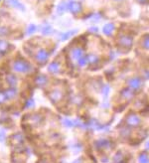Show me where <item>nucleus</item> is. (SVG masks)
Here are the masks:
<instances>
[{
	"label": "nucleus",
	"mask_w": 149,
	"mask_h": 163,
	"mask_svg": "<svg viewBox=\"0 0 149 163\" xmlns=\"http://www.w3.org/2000/svg\"><path fill=\"white\" fill-rule=\"evenodd\" d=\"M13 70L18 73H29L31 71V66L24 60H16L13 64Z\"/></svg>",
	"instance_id": "obj_1"
},
{
	"label": "nucleus",
	"mask_w": 149,
	"mask_h": 163,
	"mask_svg": "<svg viewBox=\"0 0 149 163\" xmlns=\"http://www.w3.org/2000/svg\"><path fill=\"white\" fill-rule=\"evenodd\" d=\"M83 5L82 3L79 1H69L67 3V10H69L71 13L73 14H77L82 11Z\"/></svg>",
	"instance_id": "obj_2"
},
{
	"label": "nucleus",
	"mask_w": 149,
	"mask_h": 163,
	"mask_svg": "<svg viewBox=\"0 0 149 163\" xmlns=\"http://www.w3.org/2000/svg\"><path fill=\"white\" fill-rule=\"evenodd\" d=\"M128 87L132 90H139L142 87V80L138 77H133L127 81Z\"/></svg>",
	"instance_id": "obj_3"
},
{
	"label": "nucleus",
	"mask_w": 149,
	"mask_h": 163,
	"mask_svg": "<svg viewBox=\"0 0 149 163\" xmlns=\"http://www.w3.org/2000/svg\"><path fill=\"white\" fill-rule=\"evenodd\" d=\"M126 123L130 126H138L141 123V120L137 114H129L126 117Z\"/></svg>",
	"instance_id": "obj_4"
},
{
	"label": "nucleus",
	"mask_w": 149,
	"mask_h": 163,
	"mask_svg": "<svg viewBox=\"0 0 149 163\" xmlns=\"http://www.w3.org/2000/svg\"><path fill=\"white\" fill-rule=\"evenodd\" d=\"M49 56H50V54H49L47 51H46V50L41 49V50H39V51L37 52V54H36V60H37V62L39 63V64H42L43 65V64H45V63L48 61Z\"/></svg>",
	"instance_id": "obj_5"
},
{
	"label": "nucleus",
	"mask_w": 149,
	"mask_h": 163,
	"mask_svg": "<svg viewBox=\"0 0 149 163\" xmlns=\"http://www.w3.org/2000/svg\"><path fill=\"white\" fill-rule=\"evenodd\" d=\"M63 92L59 89H56L54 90H52L51 93H49V99H51L53 102H60L62 99H63Z\"/></svg>",
	"instance_id": "obj_6"
},
{
	"label": "nucleus",
	"mask_w": 149,
	"mask_h": 163,
	"mask_svg": "<svg viewBox=\"0 0 149 163\" xmlns=\"http://www.w3.org/2000/svg\"><path fill=\"white\" fill-rule=\"evenodd\" d=\"M118 43L120 46L125 47V48H130L132 46L133 40L130 36L128 35H121L118 39Z\"/></svg>",
	"instance_id": "obj_7"
},
{
	"label": "nucleus",
	"mask_w": 149,
	"mask_h": 163,
	"mask_svg": "<svg viewBox=\"0 0 149 163\" xmlns=\"http://www.w3.org/2000/svg\"><path fill=\"white\" fill-rule=\"evenodd\" d=\"M95 145H97L98 148L110 149L111 147V143L110 140H107V139H98L95 141Z\"/></svg>",
	"instance_id": "obj_8"
},
{
	"label": "nucleus",
	"mask_w": 149,
	"mask_h": 163,
	"mask_svg": "<svg viewBox=\"0 0 149 163\" xmlns=\"http://www.w3.org/2000/svg\"><path fill=\"white\" fill-rule=\"evenodd\" d=\"M48 70H49L50 73H53V74H58V73H60V70H61V65H60V63L57 62V61L52 62L51 64L49 65Z\"/></svg>",
	"instance_id": "obj_9"
},
{
	"label": "nucleus",
	"mask_w": 149,
	"mask_h": 163,
	"mask_svg": "<svg viewBox=\"0 0 149 163\" xmlns=\"http://www.w3.org/2000/svg\"><path fill=\"white\" fill-rule=\"evenodd\" d=\"M83 56V50L82 48H74L71 51V57H72L73 60H79Z\"/></svg>",
	"instance_id": "obj_10"
},
{
	"label": "nucleus",
	"mask_w": 149,
	"mask_h": 163,
	"mask_svg": "<svg viewBox=\"0 0 149 163\" xmlns=\"http://www.w3.org/2000/svg\"><path fill=\"white\" fill-rule=\"evenodd\" d=\"M6 2H7V4L12 6V7L17 8V9H20L21 11H24L25 10L24 5L22 4V3H20L19 1H18V0H7Z\"/></svg>",
	"instance_id": "obj_11"
},
{
	"label": "nucleus",
	"mask_w": 149,
	"mask_h": 163,
	"mask_svg": "<svg viewBox=\"0 0 149 163\" xmlns=\"http://www.w3.org/2000/svg\"><path fill=\"white\" fill-rule=\"evenodd\" d=\"M115 29V26H114V24L112 23H107L105 24L104 26V33L107 36H110L112 32Z\"/></svg>",
	"instance_id": "obj_12"
},
{
	"label": "nucleus",
	"mask_w": 149,
	"mask_h": 163,
	"mask_svg": "<svg viewBox=\"0 0 149 163\" xmlns=\"http://www.w3.org/2000/svg\"><path fill=\"white\" fill-rule=\"evenodd\" d=\"M47 82H48L47 77L44 76V75H40V76L37 77V78H36V80H35L36 84H37V86H39V87L45 86V84H47Z\"/></svg>",
	"instance_id": "obj_13"
},
{
	"label": "nucleus",
	"mask_w": 149,
	"mask_h": 163,
	"mask_svg": "<svg viewBox=\"0 0 149 163\" xmlns=\"http://www.w3.org/2000/svg\"><path fill=\"white\" fill-rule=\"evenodd\" d=\"M86 61H88V64L89 65H92V66H94V65H97L98 61H99V59L97 55H95V54H89L86 56Z\"/></svg>",
	"instance_id": "obj_14"
},
{
	"label": "nucleus",
	"mask_w": 149,
	"mask_h": 163,
	"mask_svg": "<svg viewBox=\"0 0 149 163\" xmlns=\"http://www.w3.org/2000/svg\"><path fill=\"white\" fill-rule=\"evenodd\" d=\"M4 93H5V96H6V98H7V99H12L17 96V90L13 89V87H12V89L6 90Z\"/></svg>",
	"instance_id": "obj_15"
},
{
	"label": "nucleus",
	"mask_w": 149,
	"mask_h": 163,
	"mask_svg": "<svg viewBox=\"0 0 149 163\" xmlns=\"http://www.w3.org/2000/svg\"><path fill=\"white\" fill-rule=\"evenodd\" d=\"M77 29L68 31V32L64 33V34H62V36H61V40H62V41H66V40H68V39H70L71 37L74 36V34H77Z\"/></svg>",
	"instance_id": "obj_16"
},
{
	"label": "nucleus",
	"mask_w": 149,
	"mask_h": 163,
	"mask_svg": "<svg viewBox=\"0 0 149 163\" xmlns=\"http://www.w3.org/2000/svg\"><path fill=\"white\" fill-rule=\"evenodd\" d=\"M6 81H7V84L11 87H15L17 84V78L14 76V75H7L6 77Z\"/></svg>",
	"instance_id": "obj_17"
},
{
	"label": "nucleus",
	"mask_w": 149,
	"mask_h": 163,
	"mask_svg": "<svg viewBox=\"0 0 149 163\" xmlns=\"http://www.w3.org/2000/svg\"><path fill=\"white\" fill-rule=\"evenodd\" d=\"M121 96H122V98H124L125 99H131L133 98V96H134V93H133L132 90H130L129 89H125L121 92Z\"/></svg>",
	"instance_id": "obj_18"
},
{
	"label": "nucleus",
	"mask_w": 149,
	"mask_h": 163,
	"mask_svg": "<svg viewBox=\"0 0 149 163\" xmlns=\"http://www.w3.org/2000/svg\"><path fill=\"white\" fill-rule=\"evenodd\" d=\"M66 10H67V3L65 2V1L61 2L60 4L58 5V7H57V13L59 15H63Z\"/></svg>",
	"instance_id": "obj_19"
},
{
	"label": "nucleus",
	"mask_w": 149,
	"mask_h": 163,
	"mask_svg": "<svg viewBox=\"0 0 149 163\" xmlns=\"http://www.w3.org/2000/svg\"><path fill=\"white\" fill-rule=\"evenodd\" d=\"M9 44L6 42V41H3V40H0V53L1 54H4L8 51L9 49Z\"/></svg>",
	"instance_id": "obj_20"
},
{
	"label": "nucleus",
	"mask_w": 149,
	"mask_h": 163,
	"mask_svg": "<svg viewBox=\"0 0 149 163\" xmlns=\"http://www.w3.org/2000/svg\"><path fill=\"white\" fill-rule=\"evenodd\" d=\"M11 139H12V142H13L14 144H19V143L23 142V136L19 133L14 134V135L11 137Z\"/></svg>",
	"instance_id": "obj_21"
},
{
	"label": "nucleus",
	"mask_w": 149,
	"mask_h": 163,
	"mask_svg": "<svg viewBox=\"0 0 149 163\" xmlns=\"http://www.w3.org/2000/svg\"><path fill=\"white\" fill-rule=\"evenodd\" d=\"M30 120H31V121H32V123L39 124L42 120V117L38 114H32V117H30Z\"/></svg>",
	"instance_id": "obj_22"
},
{
	"label": "nucleus",
	"mask_w": 149,
	"mask_h": 163,
	"mask_svg": "<svg viewBox=\"0 0 149 163\" xmlns=\"http://www.w3.org/2000/svg\"><path fill=\"white\" fill-rule=\"evenodd\" d=\"M54 31H53V28L50 26V25H46V26L43 27L42 29V34L43 35H50V34H52Z\"/></svg>",
	"instance_id": "obj_23"
},
{
	"label": "nucleus",
	"mask_w": 149,
	"mask_h": 163,
	"mask_svg": "<svg viewBox=\"0 0 149 163\" xmlns=\"http://www.w3.org/2000/svg\"><path fill=\"white\" fill-rule=\"evenodd\" d=\"M113 161L114 162H121V161H123V155H122L121 151H118L115 155H114Z\"/></svg>",
	"instance_id": "obj_24"
},
{
	"label": "nucleus",
	"mask_w": 149,
	"mask_h": 163,
	"mask_svg": "<svg viewBox=\"0 0 149 163\" xmlns=\"http://www.w3.org/2000/svg\"><path fill=\"white\" fill-rule=\"evenodd\" d=\"M86 64H88V61H86V56L83 55V57H80L79 59V66H80V67H85Z\"/></svg>",
	"instance_id": "obj_25"
},
{
	"label": "nucleus",
	"mask_w": 149,
	"mask_h": 163,
	"mask_svg": "<svg viewBox=\"0 0 149 163\" xmlns=\"http://www.w3.org/2000/svg\"><path fill=\"white\" fill-rule=\"evenodd\" d=\"M139 162H142V163H145V162H148V155L145 154V153H141L140 155H139V158H138Z\"/></svg>",
	"instance_id": "obj_26"
},
{
	"label": "nucleus",
	"mask_w": 149,
	"mask_h": 163,
	"mask_svg": "<svg viewBox=\"0 0 149 163\" xmlns=\"http://www.w3.org/2000/svg\"><path fill=\"white\" fill-rule=\"evenodd\" d=\"M36 31V26L33 24H31L29 27H28V30H27V34L28 35H31V34H33L34 32Z\"/></svg>",
	"instance_id": "obj_27"
},
{
	"label": "nucleus",
	"mask_w": 149,
	"mask_h": 163,
	"mask_svg": "<svg viewBox=\"0 0 149 163\" xmlns=\"http://www.w3.org/2000/svg\"><path fill=\"white\" fill-rule=\"evenodd\" d=\"M9 30L5 27H0V36H7Z\"/></svg>",
	"instance_id": "obj_28"
},
{
	"label": "nucleus",
	"mask_w": 149,
	"mask_h": 163,
	"mask_svg": "<svg viewBox=\"0 0 149 163\" xmlns=\"http://www.w3.org/2000/svg\"><path fill=\"white\" fill-rule=\"evenodd\" d=\"M6 101H8V99H7V98H6L5 93L0 92V105H1V103H4Z\"/></svg>",
	"instance_id": "obj_29"
},
{
	"label": "nucleus",
	"mask_w": 149,
	"mask_h": 163,
	"mask_svg": "<svg viewBox=\"0 0 149 163\" xmlns=\"http://www.w3.org/2000/svg\"><path fill=\"white\" fill-rule=\"evenodd\" d=\"M101 15L99 14H94L92 15V23H95V22H98V21H99L101 20Z\"/></svg>",
	"instance_id": "obj_30"
},
{
	"label": "nucleus",
	"mask_w": 149,
	"mask_h": 163,
	"mask_svg": "<svg viewBox=\"0 0 149 163\" xmlns=\"http://www.w3.org/2000/svg\"><path fill=\"white\" fill-rule=\"evenodd\" d=\"M148 42H149V40H148V36L146 37H144V39H143V42H142V47L145 49H148Z\"/></svg>",
	"instance_id": "obj_31"
},
{
	"label": "nucleus",
	"mask_w": 149,
	"mask_h": 163,
	"mask_svg": "<svg viewBox=\"0 0 149 163\" xmlns=\"http://www.w3.org/2000/svg\"><path fill=\"white\" fill-rule=\"evenodd\" d=\"M64 124L66 125V126H68V127H72L73 125H74V122L72 120H68V118H66V120H64Z\"/></svg>",
	"instance_id": "obj_32"
},
{
	"label": "nucleus",
	"mask_w": 149,
	"mask_h": 163,
	"mask_svg": "<svg viewBox=\"0 0 149 163\" xmlns=\"http://www.w3.org/2000/svg\"><path fill=\"white\" fill-rule=\"evenodd\" d=\"M108 92H110V87H108V86H104V89H102V93H104V96H107Z\"/></svg>",
	"instance_id": "obj_33"
},
{
	"label": "nucleus",
	"mask_w": 149,
	"mask_h": 163,
	"mask_svg": "<svg viewBox=\"0 0 149 163\" xmlns=\"http://www.w3.org/2000/svg\"><path fill=\"white\" fill-rule=\"evenodd\" d=\"M34 105H35V102H34V99H28V102H26V108H30V106H33Z\"/></svg>",
	"instance_id": "obj_34"
},
{
	"label": "nucleus",
	"mask_w": 149,
	"mask_h": 163,
	"mask_svg": "<svg viewBox=\"0 0 149 163\" xmlns=\"http://www.w3.org/2000/svg\"><path fill=\"white\" fill-rule=\"evenodd\" d=\"M89 32H94V33H98V27H91L89 29Z\"/></svg>",
	"instance_id": "obj_35"
},
{
	"label": "nucleus",
	"mask_w": 149,
	"mask_h": 163,
	"mask_svg": "<svg viewBox=\"0 0 149 163\" xmlns=\"http://www.w3.org/2000/svg\"><path fill=\"white\" fill-rule=\"evenodd\" d=\"M137 1H139L140 3H145V2L147 1V0H137Z\"/></svg>",
	"instance_id": "obj_36"
},
{
	"label": "nucleus",
	"mask_w": 149,
	"mask_h": 163,
	"mask_svg": "<svg viewBox=\"0 0 149 163\" xmlns=\"http://www.w3.org/2000/svg\"><path fill=\"white\" fill-rule=\"evenodd\" d=\"M115 1H121V0H115Z\"/></svg>",
	"instance_id": "obj_37"
}]
</instances>
